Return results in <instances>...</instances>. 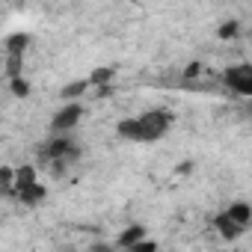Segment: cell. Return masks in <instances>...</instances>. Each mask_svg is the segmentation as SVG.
I'll list each match as a JSON object with an SVG mask.
<instances>
[{
    "label": "cell",
    "instance_id": "cell-1",
    "mask_svg": "<svg viewBox=\"0 0 252 252\" xmlns=\"http://www.w3.org/2000/svg\"><path fill=\"white\" fill-rule=\"evenodd\" d=\"M172 128V113L169 110H146L137 119H122L119 122V137L134 140V143H155Z\"/></svg>",
    "mask_w": 252,
    "mask_h": 252
},
{
    "label": "cell",
    "instance_id": "cell-9",
    "mask_svg": "<svg viewBox=\"0 0 252 252\" xmlns=\"http://www.w3.org/2000/svg\"><path fill=\"white\" fill-rule=\"evenodd\" d=\"M0 196H15V169L0 166Z\"/></svg>",
    "mask_w": 252,
    "mask_h": 252
},
{
    "label": "cell",
    "instance_id": "cell-2",
    "mask_svg": "<svg viewBox=\"0 0 252 252\" xmlns=\"http://www.w3.org/2000/svg\"><path fill=\"white\" fill-rule=\"evenodd\" d=\"M15 199L24 205H39L45 199V187L36 181L33 166H18L15 169Z\"/></svg>",
    "mask_w": 252,
    "mask_h": 252
},
{
    "label": "cell",
    "instance_id": "cell-14",
    "mask_svg": "<svg viewBox=\"0 0 252 252\" xmlns=\"http://www.w3.org/2000/svg\"><path fill=\"white\" fill-rule=\"evenodd\" d=\"M196 74H199V65H190V68L184 71V77H196Z\"/></svg>",
    "mask_w": 252,
    "mask_h": 252
},
{
    "label": "cell",
    "instance_id": "cell-7",
    "mask_svg": "<svg viewBox=\"0 0 252 252\" xmlns=\"http://www.w3.org/2000/svg\"><path fill=\"white\" fill-rule=\"evenodd\" d=\"M86 89H89V80H74V83H68V86L60 89V98L65 104H77V98L86 95Z\"/></svg>",
    "mask_w": 252,
    "mask_h": 252
},
{
    "label": "cell",
    "instance_id": "cell-13",
    "mask_svg": "<svg viewBox=\"0 0 252 252\" xmlns=\"http://www.w3.org/2000/svg\"><path fill=\"white\" fill-rule=\"evenodd\" d=\"M12 92H18V95L24 98V95H27V83H24L21 77H12Z\"/></svg>",
    "mask_w": 252,
    "mask_h": 252
},
{
    "label": "cell",
    "instance_id": "cell-3",
    "mask_svg": "<svg viewBox=\"0 0 252 252\" xmlns=\"http://www.w3.org/2000/svg\"><path fill=\"white\" fill-rule=\"evenodd\" d=\"M80 116H83V107H80V104H65V107L54 116L51 128H54L57 134H65V131H71L74 125L80 122Z\"/></svg>",
    "mask_w": 252,
    "mask_h": 252
},
{
    "label": "cell",
    "instance_id": "cell-15",
    "mask_svg": "<svg viewBox=\"0 0 252 252\" xmlns=\"http://www.w3.org/2000/svg\"><path fill=\"white\" fill-rule=\"evenodd\" d=\"M92 252H113L110 246H104V243H98V246H92Z\"/></svg>",
    "mask_w": 252,
    "mask_h": 252
},
{
    "label": "cell",
    "instance_id": "cell-6",
    "mask_svg": "<svg viewBox=\"0 0 252 252\" xmlns=\"http://www.w3.org/2000/svg\"><path fill=\"white\" fill-rule=\"evenodd\" d=\"M225 217H231L237 225H243V228H249V222H252V208L246 205V202H234V205H228V211H225Z\"/></svg>",
    "mask_w": 252,
    "mask_h": 252
},
{
    "label": "cell",
    "instance_id": "cell-8",
    "mask_svg": "<svg viewBox=\"0 0 252 252\" xmlns=\"http://www.w3.org/2000/svg\"><path fill=\"white\" fill-rule=\"evenodd\" d=\"M140 240H146V228H143V225H131V228H125V231H122L119 246H122V249H134Z\"/></svg>",
    "mask_w": 252,
    "mask_h": 252
},
{
    "label": "cell",
    "instance_id": "cell-5",
    "mask_svg": "<svg viewBox=\"0 0 252 252\" xmlns=\"http://www.w3.org/2000/svg\"><path fill=\"white\" fill-rule=\"evenodd\" d=\"M214 225H217V231H220V234H222L225 240H234V237H240V234L246 231V228H243V225H237V222H234L231 217H225V211H222V214H217Z\"/></svg>",
    "mask_w": 252,
    "mask_h": 252
},
{
    "label": "cell",
    "instance_id": "cell-4",
    "mask_svg": "<svg viewBox=\"0 0 252 252\" xmlns=\"http://www.w3.org/2000/svg\"><path fill=\"white\" fill-rule=\"evenodd\" d=\"M225 83L240 92V95H252V68L249 65H234L225 71Z\"/></svg>",
    "mask_w": 252,
    "mask_h": 252
},
{
    "label": "cell",
    "instance_id": "cell-10",
    "mask_svg": "<svg viewBox=\"0 0 252 252\" xmlns=\"http://www.w3.org/2000/svg\"><path fill=\"white\" fill-rule=\"evenodd\" d=\"M107 80H113V71H110V68H98V71L89 77V86H101V83H107Z\"/></svg>",
    "mask_w": 252,
    "mask_h": 252
},
{
    "label": "cell",
    "instance_id": "cell-12",
    "mask_svg": "<svg viewBox=\"0 0 252 252\" xmlns=\"http://www.w3.org/2000/svg\"><path fill=\"white\" fill-rule=\"evenodd\" d=\"M131 252H158V243H155V240H140Z\"/></svg>",
    "mask_w": 252,
    "mask_h": 252
},
{
    "label": "cell",
    "instance_id": "cell-11",
    "mask_svg": "<svg viewBox=\"0 0 252 252\" xmlns=\"http://www.w3.org/2000/svg\"><path fill=\"white\" fill-rule=\"evenodd\" d=\"M237 21H225L222 27H220V39H231V36H237Z\"/></svg>",
    "mask_w": 252,
    "mask_h": 252
}]
</instances>
